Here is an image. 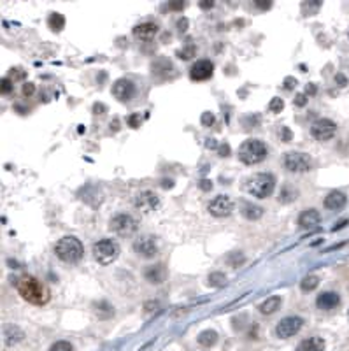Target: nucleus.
<instances>
[{
    "instance_id": "5",
    "label": "nucleus",
    "mask_w": 349,
    "mask_h": 351,
    "mask_svg": "<svg viewBox=\"0 0 349 351\" xmlns=\"http://www.w3.org/2000/svg\"><path fill=\"white\" fill-rule=\"evenodd\" d=\"M92 251H93L95 260L98 262L100 266H109V264H112V262L120 256V246H118V242L112 239L96 240V242L93 244Z\"/></svg>"
},
{
    "instance_id": "21",
    "label": "nucleus",
    "mask_w": 349,
    "mask_h": 351,
    "mask_svg": "<svg viewBox=\"0 0 349 351\" xmlns=\"http://www.w3.org/2000/svg\"><path fill=\"white\" fill-rule=\"evenodd\" d=\"M264 211L265 209L262 206L251 204V202H240V212L248 220H260L264 216Z\"/></svg>"
},
{
    "instance_id": "17",
    "label": "nucleus",
    "mask_w": 349,
    "mask_h": 351,
    "mask_svg": "<svg viewBox=\"0 0 349 351\" xmlns=\"http://www.w3.org/2000/svg\"><path fill=\"white\" fill-rule=\"evenodd\" d=\"M320 223H321V214L318 209H306L298 216V225L302 228H316Z\"/></svg>"
},
{
    "instance_id": "16",
    "label": "nucleus",
    "mask_w": 349,
    "mask_h": 351,
    "mask_svg": "<svg viewBox=\"0 0 349 351\" xmlns=\"http://www.w3.org/2000/svg\"><path fill=\"white\" fill-rule=\"evenodd\" d=\"M323 204H324V208L330 209V211H340V209L348 204V197H346V194H342V192L334 190L324 197Z\"/></svg>"
},
{
    "instance_id": "50",
    "label": "nucleus",
    "mask_w": 349,
    "mask_h": 351,
    "mask_svg": "<svg viewBox=\"0 0 349 351\" xmlns=\"http://www.w3.org/2000/svg\"><path fill=\"white\" fill-rule=\"evenodd\" d=\"M198 6H200L202 9H210V8L214 6V2H212V0H202V2H200Z\"/></svg>"
},
{
    "instance_id": "57",
    "label": "nucleus",
    "mask_w": 349,
    "mask_h": 351,
    "mask_svg": "<svg viewBox=\"0 0 349 351\" xmlns=\"http://www.w3.org/2000/svg\"><path fill=\"white\" fill-rule=\"evenodd\" d=\"M348 318H349V312H348Z\"/></svg>"
},
{
    "instance_id": "46",
    "label": "nucleus",
    "mask_w": 349,
    "mask_h": 351,
    "mask_svg": "<svg viewBox=\"0 0 349 351\" xmlns=\"http://www.w3.org/2000/svg\"><path fill=\"white\" fill-rule=\"evenodd\" d=\"M178 26H179V32H182V34H184L186 30H188V20H186L184 16H182V18H181V20H179V22H178Z\"/></svg>"
},
{
    "instance_id": "18",
    "label": "nucleus",
    "mask_w": 349,
    "mask_h": 351,
    "mask_svg": "<svg viewBox=\"0 0 349 351\" xmlns=\"http://www.w3.org/2000/svg\"><path fill=\"white\" fill-rule=\"evenodd\" d=\"M144 278H146L150 283L153 284H160L165 281V278H167V269H165L162 264H156V266H151L148 267L146 270H144Z\"/></svg>"
},
{
    "instance_id": "7",
    "label": "nucleus",
    "mask_w": 349,
    "mask_h": 351,
    "mask_svg": "<svg viewBox=\"0 0 349 351\" xmlns=\"http://www.w3.org/2000/svg\"><path fill=\"white\" fill-rule=\"evenodd\" d=\"M282 165L286 170L290 172H307L310 170L312 160L307 153H300V151H290L282 158Z\"/></svg>"
},
{
    "instance_id": "35",
    "label": "nucleus",
    "mask_w": 349,
    "mask_h": 351,
    "mask_svg": "<svg viewBox=\"0 0 349 351\" xmlns=\"http://www.w3.org/2000/svg\"><path fill=\"white\" fill-rule=\"evenodd\" d=\"M26 72L23 70V68L16 67V68H11V74H9V79L11 81H18V79H25Z\"/></svg>"
},
{
    "instance_id": "26",
    "label": "nucleus",
    "mask_w": 349,
    "mask_h": 351,
    "mask_svg": "<svg viewBox=\"0 0 349 351\" xmlns=\"http://www.w3.org/2000/svg\"><path fill=\"white\" fill-rule=\"evenodd\" d=\"M48 25H50V28L53 30V32H60L65 26L64 14H60V12H51L50 18H48Z\"/></svg>"
},
{
    "instance_id": "19",
    "label": "nucleus",
    "mask_w": 349,
    "mask_h": 351,
    "mask_svg": "<svg viewBox=\"0 0 349 351\" xmlns=\"http://www.w3.org/2000/svg\"><path fill=\"white\" fill-rule=\"evenodd\" d=\"M156 34H158V25L153 22H144L134 28V36L139 37V39H142V40L153 39Z\"/></svg>"
},
{
    "instance_id": "36",
    "label": "nucleus",
    "mask_w": 349,
    "mask_h": 351,
    "mask_svg": "<svg viewBox=\"0 0 349 351\" xmlns=\"http://www.w3.org/2000/svg\"><path fill=\"white\" fill-rule=\"evenodd\" d=\"M200 122H202L204 126H212L214 125V114L212 112H202V116H200Z\"/></svg>"
},
{
    "instance_id": "49",
    "label": "nucleus",
    "mask_w": 349,
    "mask_h": 351,
    "mask_svg": "<svg viewBox=\"0 0 349 351\" xmlns=\"http://www.w3.org/2000/svg\"><path fill=\"white\" fill-rule=\"evenodd\" d=\"M220 153H221V156H228V154H230V146H228L226 142H223L220 146Z\"/></svg>"
},
{
    "instance_id": "24",
    "label": "nucleus",
    "mask_w": 349,
    "mask_h": 351,
    "mask_svg": "<svg viewBox=\"0 0 349 351\" xmlns=\"http://www.w3.org/2000/svg\"><path fill=\"white\" fill-rule=\"evenodd\" d=\"M196 342L204 348H212L214 344L218 342V332L216 330H210V328L204 330V332H200L198 337H196Z\"/></svg>"
},
{
    "instance_id": "55",
    "label": "nucleus",
    "mask_w": 349,
    "mask_h": 351,
    "mask_svg": "<svg viewBox=\"0 0 349 351\" xmlns=\"http://www.w3.org/2000/svg\"><path fill=\"white\" fill-rule=\"evenodd\" d=\"M206 146H207V148H210V150H214V148H216L218 144H216V140H214V139H207Z\"/></svg>"
},
{
    "instance_id": "25",
    "label": "nucleus",
    "mask_w": 349,
    "mask_h": 351,
    "mask_svg": "<svg viewBox=\"0 0 349 351\" xmlns=\"http://www.w3.org/2000/svg\"><path fill=\"white\" fill-rule=\"evenodd\" d=\"M93 308H95L96 316H98V318H102V320H107V318H110V316L114 314L112 306H110L107 300H100V302H96V304L93 306Z\"/></svg>"
},
{
    "instance_id": "28",
    "label": "nucleus",
    "mask_w": 349,
    "mask_h": 351,
    "mask_svg": "<svg viewBox=\"0 0 349 351\" xmlns=\"http://www.w3.org/2000/svg\"><path fill=\"white\" fill-rule=\"evenodd\" d=\"M318 284H320V278H318L316 274H309V276H306L302 281H300V288H302V292L316 290Z\"/></svg>"
},
{
    "instance_id": "11",
    "label": "nucleus",
    "mask_w": 349,
    "mask_h": 351,
    "mask_svg": "<svg viewBox=\"0 0 349 351\" xmlns=\"http://www.w3.org/2000/svg\"><path fill=\"white\" fill-rule=\"evenodd\" d=\"M207 211L216 218H226L234 211V200L228 195H218L207 206Z\"/></svg>"
},
{
    "instance_id": "41",
    "label": "nucleus",
    "mask_w": 349,
    "mask_h": 351,
    "mask_svg": "<svg viewBox=\"0 0 349 351\" xmlns=\"http://www.w3.org/2000/svg\"><path fill=\"white\" fill-rule=\"evenodd\" d=\"M12 82H14V81H11L9 78L2 79V94H9V92H12V88H14Z\"/></svg>"
},
{
    "instance_id": "32",
    "label": "nucleus",
    "mask_w": 349,
    "mask_h": 351,
    "mask_svg": "<svg viewBox=\"0 0 349 351\" xmlns=\"http://www.w3.org/2000/svg\"><path fill=\"white\" fill-rule=\"evenodd\" d=\"M282 109H284V100L279 97H274L270 100V104H268V111L270 112H281Z\"/></svg>"
},
{
    "instance_id": "4",
    "label": "nucleus",
    "mask_w": 349,
    "mask_h": 351,
    "mask_svg": "<svg viewBox=\"0 0 349 351\" xmlns=\"http://www.w3.org/2000/svg\"><path fill=\"white\" fill-rule=\"evenodd\" d=\"M276 190V178L268 172H258L248 180V192L256 198H267Z\"/></svg>"
},
{
    "instance_id": "42",
    "label": "nucleus",
    "mask_w": 349,
    "mask_h": 351,
    "mask_svg": "<svg viewBox=\"0 0 349 351\" xmlns=\"http://www.w3.org/2000/svg\"><path fill=\"white\" fill-rule=\"evenodd\" d=\"M34 94H36V84L34 82H25L23 84V95L25 97H32Z\"/></svg>"
},
{
    "instance_id": "53",
    "label": "nucleus",
    "mask_w": 349,
    "mask_h": 351,
    "mask_svg": "<svg viewBox=\"0 0 349 351\" xmlns=\"http://www.w3.org/2000/svg\"><path fill=\"white\" fill-rule=\"evenodd\" d=\"M162 186H164V188H172V186H174V181H172V180H164V181H162Z\"/></svg>"
},
{
    "instance_id": "27",
    "label": "nucleus",
    "mask_w": 349,
    "mask_h": 351,
    "mask_svg": "<svg viewBox=\"0 0 349 351\" xmlns=\"http://www.w3.org/2000/svg\"><path fill=\"white\" fill-rule=\"evenodd\" d=\"M296 195H298V192L295 190V188H292V186H282V190L279 192V202L281 204H290V202H293L296 198Z\"/></svg>"
},
{
    "instance_id": "56",
    "label": "nucleus",
    "mask_w": 349,
    "mask_h": 351,
    "mask_svg": "<svg viewBox=\"0 0 349 351\" xmlns=\"http://www.w3.org/2000/svg\"><path fill=\"white\" fill-rule=\"evenodd\" d=\"M348 223H349V222H340V223H338V225H335V226H334V232H335V230H340V228H344V226L348 225Z\"/></svg>"
},
{
    "instance_id": "47",
    "label": "nucleus",
    "mask_w": 349,
    "mask_h": 351,
    "mask_svg": "<svg viewBox=\"0 0 349 351\" xmlns=\"http://www.w3.org/2000/svg\"><path fill=\"white\" fill-rule=\"evenodd\" d=\"M184 8V2H168V9L172 11H181Z\"/></svg>"
},
{
    "instance_id": "51",
    "label": "nucleus",
    "mask_w": 349,
    "mask_h": 351,
    "mask_svg": "<svg viewBox=\"0 0 349 351\" xmlns=\"http://www.w3.org/2000/svg\"><path fill=\"white\" fill-rule=\"evenodd\" d=\"M254 6H256V8H260V9H268L272 6V2H254Z\"/></svg>"
},
{
    "instance_id": "2",
    "label": "nucleus",
    "mask_w": 349,
    "mask_h": 351,
    "mask_svg": "<svg viewBox=\"0 0 349 351\" xmlns=\"http://www.w3.org/2000/svg\"><path fill=\"white\" fill-rule=\"evenodd\" d=\"M54 254L65 264H76L84 254L82 242L74 236H65L54 244Z\"/></svg>"
},
{
    "instance_id": "3",
    "label": "nucleus",
    "mask_w": 349,
    "mask_h": 351,
    "mask_svg": "<svg viewBox=\"0 0 349 351\" xmlns=\"http://www.w3.org/2000/svg\"><path fill=\"white\" fill-rule=\"evenodd\" d=\"M267 153H268V150H267V146H265V142H262V140H258V139L244 140V142L240 144L239 151H237L239 160L246 165L260 164V162H264L265 158H267Z\"/></svg>"
},
{
    "instance_id": "1",
    "label": "nucleus",
    "mask_w": 349,
    "mask_h": 351,
    "mask_svg": "<svg viewBox=\"0 0 349 351\" xmlns=\"http://www.w3.org/2000/svg\"><path fill=\"white\" fill-rule=\"evenodd\" d=\"M14 284H16V288H18L20 295H22L26 302H30V304L44 306L50 300V290H48L37 278L25 274V276L14 280Z\"/></svg>"
},
{
    "instance_id": "48",
    "label": "nucleus",
    "mask_w": 349,
    "mask_h": 351,
    "mask_svg": "<svg viewBox=\"0 0 349 351\" xmlns=\"http://www.w3.org/2000/svg\"><path fill=\"white\" fill-rule=\"evenodd\" d=\"M335 81L338 82V86H346V84H348V79H346V76L340 74V72H338V74H335Z\"/></svg>"
},
{
    "instance_id": "8",
    "label": "nucleus",
    "mask_w": 349,
    "mask_h": 351,
    "mask_svg": "<svg viewBox=\"0 0 349 351\" xmlns=\"http://www.w3.org/2000/svg\"><path fill=\"white\" fill-rule=\"evenodd\" d=\"M302 326H304V320L300 316H286L276 326V336L279 339H290V337L296 336Z\"/></svg>"
},
{
    "instance_id": "33",
    "label": "nucleus",
    "mask_w": 349,
    "mask_h": 351,
    "mask_svg": "<svg viewBox=\"0 0 349 351\" xmlns=\"http://www.w3.org/2000/svg\"><path fill=\"white\" fill-rule=\"evenodd\" d=\"M195 53H196V48L193 46V44H190L188 48H184V50H179V51H178V56L182 58V60H190L192 56H195Z\"/></svg>"
},
{
    "instance_id": "23",
    "label": "nucleus",
    "mask_w": 349,
    "mask_h": 351,
    "mask_svg": "<svg viewBox=\"0 0 349 351\" xmlns=\"http://www.w3.org/2000/svg\"><path fill=\"white\" fill-rule=\"evenodd\" d=\"M4 337H6V344H9V346H14V344H18L20 340H23L25 334H23V330L18 328L16 325H11V326H8V328H6Z\"/></svg>"
},
{
    "instance_id": "37",
    "label": "nucleus",
    "mask_w": 349,
    "mask_h": 351,
    "mask_svg": "<svg viewBox=\"0 0 349 351\" xmlns=\"http://www.w3.org/2000/svg\"><path fill=\"white\" fill-rule=\"evenodd\" d=\"M307 100H309V97H307L306 94H296L295 98H293L296 108H304V106H307Z\"/></svg>"
},
{
    "instance_id": "54",
    "label": "nucleus",
    "mask_w": 349,
    "mask_h": 351,
    "mask_svg": "<svg viewBox=\"0 0 349 351\" xmlns=\"http://www.w3.org/2000/svg\"><path fill=\"white\" fill-rule=\"evenodd\" d=\"M110 126H112V132H118V130H120V120L114 118L112 120V125H110Z\"/></svg>"
},
{
    "instance_id": "40",
    "label": "nucleus",
    "mask_w": 349,
    "mask_h": 351,
    "mask_svg": "<svg viewBox=\"0 0 349 351\" xmlns=\"http://www.w3.org/2000/svg\"><path fill=\"white\" fill-rule=\"evenodd\" d=\"M282 86H284V90H293L296 86V79L293 76H286L284 81H282Z\"/></svg>"
},
{
    "instance_id": "43",
    "label": "nucleus",
    "mask_w": 349,
    "mask_h": 351,
    "mask_svg": "<svg viewBox=\"0 0 349 351\" xmlns=\"http://www.w3.org/2000/svg\"><path fill=\"white\" fill-rule=\"evenodd\" d=\"M293 139V132L288 128V126H282L281 128V140L282 142H290Z\"/></svg>"
},
{
    "instance_id": "34",
    "label": "nucleus",
    "mask_w": 349,
    "mask_h": 351,
    "mask_svg": "<svg viewBox=\"0 0 349 351\" xmlns=\"http://www.w3.org/2000/svg\"><path fill=\"white\" fill-rule=\"evenodd\" d=\"M50 351H72V344L68 340H56L50 348Z\"/></svg>"
},
{
    "instance_id": "9",
    "label": "nucleus",
    "mask_w": 349,
    "mask_h": 351,
    "mask_svg": "<svg viewBox=\"0 0 349 351\" xmlns=\"http://www.w3.org/2000/svg\"><path fill=\"white\" fill-rule=\"evenodd\" d=\"M134 206L137 208V211H140L142 214H148V212H153L160 208V197L151 190H142L136 195Z\"/></svg>"
},
{
    "instance_id": "45",
    "label": "nucleus",
    "mask_w": 349,
    "mask_h": 351,
    "mask_svg": "<svg viewBox=\"0 0 349 351\" xmlns=\"http://www.w3.org/2000/svg\"><path fill=\"white\" fill-rule=\"evenodd\" d=\"M198 188H200V190H204V192H209L210 188H212V183H210L209 180H202L198 183Z\"/></svg>"
},
{
    "instance_id": "13",
    "label": "nucleus",
    "mask_w": 349,
    "mask_h": 351,
    "mask_svg": "<svg viewBox=\"0 0 349 351\" xmlns=\"http://www.w3.org/2000/svg\"><path fill=\"white\" fill-rule=\"evenodd\" d=\"M136 84H134V81H130V79L126 78H120L114 81L112 84V95L114 98H118L120 102H130L134 97H136Z\"/></svg>"
},
{
    "instance_id": "29",
    "label": "nucleus",
    "mask_w": 349,
    "mask_h": 351,
    "mask_svg": "<svg viewBox=\"0 0 349 351\" xmlns=\"http://www.w3.org/2000/svg\"><path fill=\"white\" fill-rule=\"evenodd\" d=\"M224 281H226V276H224L223 272H212V274H209V278H207V284L212 288L223 286Z\"/></svg>"
},
{
    "instance_id": "20",
    "label": "nucleus",
    "mask_w": 349,
    "mask_h": 351,
    "mask_svg": "<svg viewBox=\"0 0 349 351\" xmlns=\"http://www.w3.org/2000/svg\"><path fill=\"white\" fill-rule=\"evenodd\" d=\"M295 351H324V340L321 337H309L300 340Z\"/></svg>"
},
{
    "instance_id": "38",
    "label": "nucleus",
    "mask_w": 349,
    "mask_h": 351,
    "mask_svg": "<svg viewBox=\"0 0 349 351\" xmlns=\"http://www.w3.org/2000/svg\"><path fill=\"white\" fill-rule=\"evenodd\" d=\"M158 309H160V302L158 300H148L144 304V311L146 312H156Z\"/></svg>"
},
{
    "instance_id": "30",
    "label": "nucleus",
    "mask_w": 349,
    "mask_h": 351,
    "mask_svg": "<svg viewBox=\"0 0 349 351\" xmlns=\"http://www.w3.org/2000/svg\"><path fill=\"white\" fill-rule=\"evenodd\" d=\"M244 262H246V256H244L242 253H239V251H237V253H230L226 256V264L230 267H234V269H236V267H240Z\"/></svg>"
},
{
    "instance_id": "12",
    "label": "nucleus",
    "mask_w": 349,
    "mask_h": 351,
    "mask_svg": "<svg viewBox=\"0 0 349 351\" xmlns=\"http://www.w3.org/2000/svg\"><path fill=\"white\" fill-rule=\"evenodd\" d=\"M134 251L142 258H154L158 254V244L153 236H139L134 240Z\"/></svg>"
},
{
    "instance_id": "22",
    "label": "nucleus",
    "mask_w": 349,
    "mask_h": 351,
    "mask_svg": "<svg viewBox=\"0 0 349 351\" xmlns=\"http://www.w3.org/2000/svg\"><path fill=\"white\" fill-rule=\"evenodd\" d=\"M279 306H281V297L279 295H272V297L265 298L260 304V312L262 314H274L279 309Z\"/></svg>"
},
{
    "instance_id": "39",
    "label": "nucleus",
    "mask_w": 349,
    "mask_h": 351,
    "mask_svg": "<svg viewBox=\"0 0 349 351\" xmlns=\"http://www.w3.org/2000/svg\"><path fill=\"white\" fill-rule=\"evenodd\" d=\"M128 126H132V128H139V125H140V116L137 114V112H134V114H130L128 116Z\"/></svg>"
},
{
    "instance_id": "15",
    "label": "nucleus",
    "mask_w": 349,
    "mask_h": 351,
    "mask_svg": "<svg viewBox=\"0 0 349 351\" xmlns=\"http://www.w3.org/2000/svg\"><path fill=\"white\" fill-rule=\"evenodd\" d=\"M340 304V295L337 292H323L316 297V306L321 311H332Z\"/></svg>"
},
{
    "instance_id": "6",
    "label": "nucleus",
    "mask_w": 349,
    "mask_h": 351,
    "mask_svg": "<svg viewBox=\"0 0 349 351\" xmlns=\"http://www.w3.org/2000/svg\"><path fill=\"white\" fill-rule=\"evenodd\" d=\"M109 228L112 230L114 234H118V236H122V237H130L137 232V228H139V222H137L132 214H125V212H122V214H116L112 220H110Z\"/></svg>"
},
{
    "instance_id": "31",
    "label": "nucleus",
    "mask_w": 349,
    "mask_h": 351,
    "mask_svg": "<svg viewBox=\"0 0 349 351\" xmlns=\"http://www.w3.org/2000/svg\"><path fill=\"white\" fill-rule=\"evenodd\" d=\"M321 8V2H304L302 4V11L306 16H312L318 12V9Z\"/></svg>"
},
{
    "instance_id": "52",
    "label": "nucleus",
    "mask_w": 349,
    "mask_h": 351,
    "mask_svg": "<svg viewBox=\"0 0 349 351\" xmlns=\"http://www.w3.org/2000/svg\"><path fill=\"white\" fill-rule=\"evenodd\" d=\"M314 94H316V86H314L312 82H310V84L306 88V95L309 97V95H314Z\"/></svg>"
},
{
    "instance_id": "14",
    "label": "nucleus",
    "mask_w": 349,
    "mask_h": 351,
    "mask_svg": "<svg viewBox=\"0 0 349 351\" xmlns=\"http://www.w3.org/2000/svg\"><path fill=\"white\" fill-rule=\"evenodd\" d=\"M214 72V65L210 60H196L193 64V67L190 68V78L193 81H206L212 76Z\"/></svg>"
},
{
    "instance_id": "10",
    "label": "nucleus",
    "mask_w": 349,
    "mask_h": 351,
    "mask_svg": "<svg viewBox=\"0 0 349 351\" xmlns=\"http://www.w3.org/2000/svg\"><path fill=\"white\" fill-rule=\"evenodd\" d=\"M335 132H337V125H335V122H332L328 118L316 120L312 123V126H310V136L316 140H321V142L323 140H330L335 136Z\"/></svg>"
},
{
    "instance_id": "44",
    "label": "nucleus",
    "mask_w": 349,
    "mask_h": 351,
    "mask_svg": "<svg viewBox=\"0 0 349 351\" xmlns=\"http://www.w3.org/2000/svg\"><path fill=\"white\" fill-rule=\"evenodd\" d=\"M93 111H95V114H104V112L107 111V108L102 102H95V104H93Z\"/></svg>"
}]
</instances>
